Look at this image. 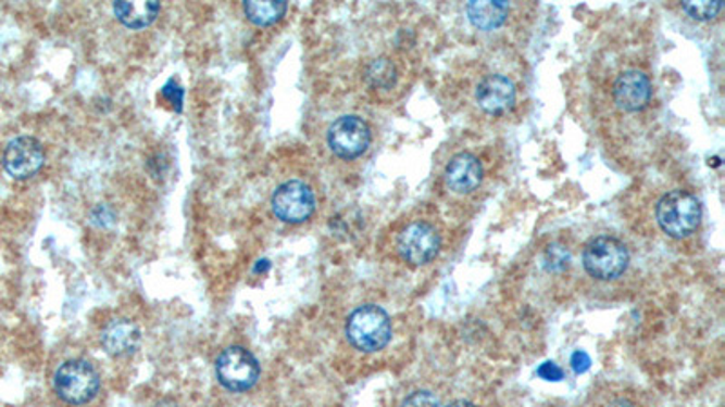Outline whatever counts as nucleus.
<instances>
[{"instance_id":"1","label":"nucleus","mask_w":725,"mask_h":407,"mask_svg":"<svg viewBox=\"0 0 725 407\" xmlns=\"http://www.w3.org/2000/svg\"><path fill=\"white\" fill-rule=\"evenodd\" d=\"M654 217L662 232L673 239L689 238L702 222V205L689 190H671L660 198Z\"/></svg>"},{"instance_id":"2","label":"nucleus","mask_w":725,"mask_h":407,"mask_svg":"<svg viewBox=\"0 0 725 407\" xmlns=\"http://www.w3.org/2000/svg\"><path fill=\"white\" fill-rule=\"evenodd\" d=\"M345 333L355 349L363 353L382 352L392 341V320L382 306L363 304L349 315Z\"/></svg>"},{"instance_id":"3","label":"nucleus","mask_w":725,"mask_h":407,"mask_svg":"<svg viewBox=\"0 0 725 407\" xmlns=\"http://www.w3.org/2000/svg\"><path fill=\"white\" fill-rule=\"evenodd\" d=\"M53 387L62 402L70 406H84L99 393L100 374L88 360L72 358L57 369Z\"/></svg>"},{"instance_id":"4","label":"nucleus","mask_w":725,"mask_h":407,"mask_svg":"<svg viewBox=\"0 0 725 407\" xmlns=\"http://www.w3.org/2000/svg\"><path fill=\"white\" fill-rule=\"evenodd\" d=\"M583 266L597 281H613L627 270L629 250L621 239L597 236L584 246Z\"/></svg>"},{"instance_id":"5","label":"nucleus","mask_w":725,"mask_h":407,"mask_svg":"<svg viewBox=\"0 0 725 407\" xmlns=\"http://www.w3.org/2000/svg\"><path fill=\"white\" fill-rule=\"evenodd\" d=\"M611 102L624 114H638L653 102V80L648 71L629 65L613 78Z\"/></svg>"},{"instance_id":"6","label":"nucleus","mask_w":725,"mask_h":407,"mask_svg":"<svg viewBox=\"0 0 725 407\" xmlns=\"http://www.w3.org/2000/svg\"><path fill=\"white\" fill-rule=\"evenodd\" d=\"M474 103L486 116L502 118L517 105V84L504 73H486L475 81Z\"/></svg>"},{"instance_id":"7","label":"nucleus","mask_w":725,"mask_h":407,"mask_svg":"<svg viewBox=\"0 0 725 407\" xmlns=\"http://www.w3.org/2000/svg\"><path fill=\"white\" fill-rule=\"evenodd\" d=\"M260 363L249 349L230 346L216 358V377L225 390L243 393L257 385L260 380Z\"/></svg>"},{"instance_id":"8","label":"nucleus","mask_w":725,"mask_h":407,"mask_svg":"<svg viewBox=\"0 0 725 407\" xmlns=\"http://www.w3.org/2000/svg\"><path fill=\"white\" fill-rule=\"evenodd\" d=\"M441 233L426 219H414L399 232L398 252L412 266L428 265L441 252Z\"/></svg>"},{"instance_id":"9","label":"nucleus","mask_w":725,"mask_h":407,"mask_svg":"<svg viewBox=\"0 0 725 407\" xmlns=\"http://www.w3.org/2000/svg\"><path fill=\"white\" fill-rule=\"evenodd\" d=\"M328 149L341 160L363 156L372 143L371 125L355 114L336 119L327 132Z\"/></svg>"},{"instance_id":"10","label":"nucleus","mask_w":725,"mask_h":407,"mask_svg":"<svg viewBox=\"0 0 725 407\" xmlns=\"http://www.w3.org/2000/svg\"><path fill=\"white\" fill-rule=\"evenodd\" d=\"M271 206L278 219L290 225L305 222L316 212L314 190L300 179H290L274 190Z\"/></svg>"},{"instance_id":"11","label":"nucleus","mask_w":725,"mask_h":407,"mask_svg":"<svg viewBox=\"0 0 725 407\" xmlns=\"http://www.w3.org/2000/svg\"><path fill=\"white\" fill-rule=\"evenodd\" d=\"M46 154L34 136L13 138L2 154V167L13 179H28L45 167Z\"/></svg>"},{"instance_id":"12","label":"nucleus","mask_w":725,"mask_h":407,"mask_svg":"<svg viewBox=\"0 0 725 407\" xmlns=\"http://www.w3.org/2000/svg\"><path fill=\"white\" fill-rule=\"evenodd\" d=\"M485 165L480 162V157L468 151L453 154L442 170L445 187L458 195L474 194L485 181Z\"/></svg>"},{"instance_id":"13","label":"nucleus","mask_w":725,"mask_h":407,"mask_svg":"<svg viewBox=\"0 0 725 407\" xmlns=\"http://www.w3.org/2000/svg\"><path fill=\"white\" fill-rule=\"evenodd\" d=\"M142 342V331L133 320L116 319L102 331V347L111 357H129L138 352Z\"/></svg>"},{"instance_id":"14","label":"nucleus","mask_w":725,"mask_h":407,"mask_svg":"<svg viewBox=\"0 0 725 407\" xmlns=\"http://www.w3.org/2000/svg\"><path fill=\"white\" fill-rule=\"evenodd\" d=\"M466 15L475 29L496 31L508 21L510 4L508 2H470L466 4Z\"/></svg>"},{"instance_id":"15","label":"nucleus","mask_w":725,"mask_h":407,"mask_svg":"<svg viewBox=\"0 0 725 407\" xmlns=\"http://www.w3.org/2000/svg\"><path fill=\"white\" fill-rule=\"evenodd\" d=\"M113 13L129 29H142L157 21L160 13L159 2H115Z\"/></svg>"},{"instance_id":"16","label":"nucleus","mask_w":725,"mask_h":407,"mask_svg":"<svg viewBox=\"0 0 725 407\" xmlns=\"http://www.w3.org/2000/svg\"><path fill=\"white\" fill-rule=\"evenodd\" d=\"M289 4L285 0H273V2H258V0H247L243 2V11L247 18L257 24V26H273L276 22L284 18Z\"/></svg>"},{"instance_id":"17","label":"nucleus","mask_w":725,"mask_h":407,"mask_svg":"<svg viewBox=\"0 0 725 407\" xmlns=\"http://www.w3.org/2000/svg\"><path fill=\"white\" fill-rule=\"evenodd\" d=\"M366 80L377 89H390L398 81V71L392 60L379 59L372 62L371 67L366 71Z\"/></svg>"},{"instance_id":"18","label":"nucleus","mask_w":725,"mask_h":407,"mask_svg":"<svg viewBox=\"0 0 725 407\" xmlns=\"http://www.w3.org/2000/svg\"><path fill=\"white\" fill-rule=\"evenodd\" d=\"M724 4L716 0V2H682V10L686 11L687 15L695 18V21H711L718 15Z\"/></svg>"},{"instance_id":"19","label":"nucleus","mask_w":725,"mask_h":407,"mask_svg":"<svg viewBox=\"0 0 725 407\" xmlns=\"http://www.w3.org/2000/svg\"><path fill=\"white\" fill-rule=\"evenodd\" d=\"M545 260L550 270H564L570 265V252L564 246H561V244H553L546 252Z\"/></svg>"},{"instance_id":"20","label":"nucleus","mask_w":725,"mask_h":407,"mask_svg":"<svg viewBox=\"0 0 725 407\" xmlns=\"http://www.w3.org/2000/svg\"><path fill=\"white\" fill-rule=\"evenodd\" d=\"M401 407H442L441 402L430 391H414L404 398Z\"/></svg>"},{"instance_id":"21","label":"nucleus","mask_w":725,"mask_h":407,"mask_svg":"<svg viewBox=\"0 0 725 407\" xmlns=\"http://www.w3.org/2000/svg\"><path fill=\"white\" fill-rule=\"evenodd\" d=\"M162 92H164V97L170 100V103L173 105L176 113H182V111H184V97H186V91H184V87L178 84L176 78H171V80L165 84Z\"/></svg>"},{"instance_id":"22","label":"nucleus","mask_w":725,"mask_h":407,"mask_svg":"<svg viewBox=\"0 0 725 407\" xmlns=\"http://www.w3.org/2000/svg\"><path fill=\"white\" fill-rule=\"evenodd\" d=\"M537 374L540 379L550 380V382H559L564 377V371H562L555 363H545L540 364L539 369H537Z\"/></svg>"},{"instance_id":"23","label":"nucleus","mask_w":725,"mask_h":407,"mask_svg":"<svg viewBox=\"0 0 725 407\" xmlns=\"http://www.w3.org/2000/svg\"><path fill=\"white\" fill-rule=\"evenodd\" d=\"M570 364H572V368L575 373H586V371L591 368V358H589L588 353L580 352V349H578V352L573 353Z\"/></svg>"},{"instance_id":"24","label":"nucleus","mask_w":725,"mask_h":407,"mask_svg":"<svg viewBox=\"0 0 725 407\" xmlns=\"http://www.w3.org/2000/svg\"><path fill=\"white\" fill-rule=\"evenodd\" d=\"M447 407H477L472 404V402L468 400H455L452 402V404H448Z\"/></svg>"},{"instance_id":"25","label":"nucleus","mask_w":725,"mask_h":407,"mask_svg":"<svg viewBox=\"0 0 725 407\" xmlns=\"http://www.w3.org/2000/svg\"><path fill=\"white\" fill-rule=\"evenodd\" d=\"M268 266H271V263L268 260H260V265L254 268V271H265L267 270Z\"/></svg>"},{"instance_id":"26","label":"nucleus","mask_w":725,"mask_h":407,"mask_svg":"<svg viewBox=\"0 0 725 407\" xmlns=\"http://www.w3.org/2000/svg\"><path fill=\"white\" fill-rule=\"evenodd\" d=\"M159 407H175V406H171V404H164V406H159Z\"/></svg>"}]
</instances>
